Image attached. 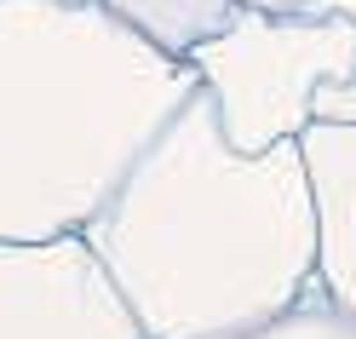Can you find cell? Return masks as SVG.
Listing matches in <instances>:
<instances>
[{"instance_id": "cell-1", "label": "cell", "mask_w": 356, "mask_h": 339, "mask_svg": "<svg viewBox=\"0 0 356 339\" xmlns=\"http://www.w3.org/2000/svg\"><path fill=\"white\" fill-rule=\"evenodd\" d=\"M81 242L144 339H241L316 282V196L299 139L236 150L207 86L178 104Z\"/></svg>"}, {"instance_id": "cell-2", "label": "cell", "mask_w": 356, "mask_h": 339, "mask_svg": "<svg viewBox=\"0 0 356 339\" xmlns=\"http://www.w3.org/2000/svg\"><path fill=\"white\" fill-rule=\"evenodd\" d=\"M195 86L98 0H0V242L81 236Z\"/></svg>"}, {"instance_id": "cell-3", "label": "cell", "mask_w": 356, "mask_h": 339, "mask_svg": "<svg viewBox=\"0 0 356 339\" xmlns=\"http://www.w3.org/2000/svg\"><path fill=\"white\" fill-rule=\"evenodd\" d=\"M202 86L218 104V127L236 150H270L316 121L322 86L356 81L350 12H253L241 6L225 35L190 52Z\"/></svg>"}, {"instance_id": "cell-4", "label": "cell", "mask_w": 356, "mask_h": 339, "mask_svg": "<svg viewBox=\"0 0 356 339\" xmlns=\"http://www.w3.org/2000/svg\"><path fill=\"white\" fill-rule=\"evenodd\" d=\"M0 339H144L81 236L0 242Z\"/></svg>"}, {"instance_id": "cell-5", "label": "cell", "mask_w": 356, "mask_h": 339, "mask_svg": "<svg viewBox=\"0 0 356 339\" xmlns=\"http://www.w3.org/2000/svg\"><path fill=\"white\" fill-rule=\"evenodd\" d=\"M299 150L316 196V282L356 322V121H310Z\"/></svg>"}, {"instance_id": "cell-6", "label": "cell", "mask_w": 356, "mask_h": 339, "mask_svg": "<svg viewBox=\"0 0 356 339\" xmlns=\"http://www.w3.org/2000/svg\"><path fill=\"white\" fill-rule=\"evenodd\" d=\"M121 17L127 29H138L144 40H155L172 58H190L202 40L225 35L236 24L241 0H98Z\"/></svg>"}, {"instance_id": "cell-7", "label": "cell", "mask_w": 356, "mask_h": 339, "mask_svg": "<svg viewBox=\"0 0 356 339\" xmlns=\"http://www.w3.org/2000/svg\"><path fill=\"white\" fill-rule=\"evenodd\" d=\"M241 339H356V322L327 299L322 282H310L293 310H282L276 322H264V328L241 333Z\"/></svg>"}, {"instance_id": "cell-8", "label": "cell", "mask_w": 356, "mask_h": 339, "mask_svg": "<svg viewBox=\"0 0 356 339\" xmlns=\"http://www.w3.org/2000/svg\"><path fill=\"white\" fill-rule=\"evenodd\" d=\"M241 6H253V12H299L305 0H241Z\"/></svg>"}]
</instances>
